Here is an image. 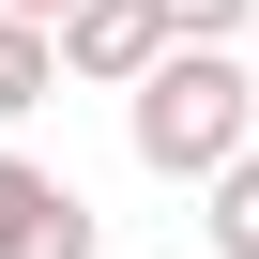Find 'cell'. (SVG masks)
I'll return each instance as SVG.
<instances>
[{
  "label": "cell",
  "mask_w": 259,
  "mask_h": 259,
  "mask_svg": "<svg viewBox=\"0 0 259 259\" xmlns=\"http://www.w3.org/2000/svg\"><path fill=\"white\" fill-rule=\"evenodd\" d=\"M122 92H138L122 122H138V168H153V183H213V168L259 138V76H244L229 46H153Z\"/></svg>",
  "instance_id": "cell-1"
},
{
  "label": "cell",
  "mask_w": 259,
  "mask_h": 259,
  "mask_svg": "<svg viewBox=\"0 0 259 259\" xmlns=\"http://www.w3.org/2000/svg\"><path fill=\"white\" fill-rule=\"evenodd\" d=\"M0 259H92V198L31 153H0Z\"/></svg>",
  "instance_id": "cell-2"
},
{
  "label": "cell",
  "mask_w": 259,
  "mask_h": 259,
  "mask_svg": "<svg viewBox=\"0 0 259 259\" xmlns=\"http://www.w3.org/2000/svg\"><path fill=\"white\" fill-rule=\"evenodd\" d=\"M46 46H61V76H107V92H122V76L168 46V16H153V0H61Z\"/></svg>",
  "instance_id": "cell-3"
},
{
  "label": "cell",
  "mask_w": 259,
  "mask_h": 259,
  "mask_svg": "<svg viewBox=\"0 0 259 259\" xmlns=\"http://www.w3.org/2000/svg\"><path fill=\"white\" fill-rule=\"evenodd\" d=\"M61 92V46H46V16H0V122H31Z\"/></svg>",
  "instance_id": "cell-4"
},
{
  "label": "cell",
  "mask_w": 259,
  "mask_h": 259,
  "mask_svg": "<svg viewBox=\"0 0 259 259\" xmlns=\"http://www.w3.org/2000/svg\"><path fill=\"white\" fill-rule=\"evenodd\" d=\"M198 229H213V259H259V153L213 168V213H198Z\"/></svg>",
  "instance_id": "cell-5"
},
{
  "label": "cell",
  "mask_w": 259,
  "mask_h": 259,
  "mask_svg": "<svg viewBox=\"0 0 259 259\" xmlns=\"http://www.w3.org/2000/svg\"><path fill=\"white\" fill-rule=\"evenodd\" d=\"M153 16H168V46H229V31L259 16V0H153Z\"/></svg>",
  "instance_id": "cell-6"
},
{
  "label": "cell",
  "mask_w": 259,
  "mask_h": 259,
  "mask_svg": "<svg viewBox=\"0 0 259 259\" xmlns=\"http://www.w3.org/2000/svg\"><path fill=\"white\" fill-rule=\"evenodd\" d=\"M0 16H61V0H0Z\"/></svg>",
  "instance_id": "cell-7"
}]
</instances>
